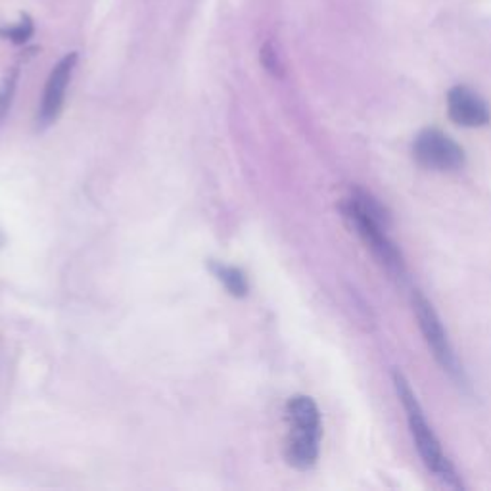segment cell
<instances>
[{
    "mask_svg": "<svg viewBox=\"0 0 491 491\" xmlns=\"http://www.w3.org/2000/svg\"><path fill=\"white\" fill-rule=\"evenodd\" d=\"M342 217L364 242L381 266L397 281H405L407 269L399 248L388 236L389 213L371 192L356 188L349 198L340 204Z\"/></svg>",
    "mask_w": 491,
    "mask_h": 491,
    "instance_id": "6da1fadb",
    "label": "cell"
},
{
    "mask_svg": "<svg viewBox=\"0 0 491 491\" xmlns=\"http://www.w3.org/2000/svg\"><path fill=\"white\" fill-rule=\"evenodd\" d=\"M392 381H394L397 399L401 403L403 411H405V419H407V426H409L414 447H417L426 471L430 472L432 478H436V480L444 487L462 489L464 484L455 469V464H453L451 459L447 457V453L444 451L442 442L438 439L430 422L426 421V414L421 407L417 394L413 392L411 382L399 371H394Z\"/></svg>",
    "mask_w": 491,
    "mask_h": 491,
    "instance_id": "7a4b0ae2",
    "label": "cell"
},
{
    "mask_svg": "<svg viewBox=\"0 0 491 491\" xmlns=\"http://www.w3.org/2000/svg\"><path fill=\"white\" fill-rule=\"evenodd\" d=\"M286 421L291 434L286 439L284 457L296 471H311L319 461L323 421L317 403L309 396H294L286 403Z\"/></svg>",
    "mask_w": 491,
    "mask_h": 491,
    "instance_id": "3957f363",
    "label": "cell"
},
{
    "mask_svg": "<svg viewBox=\"0 0 491 491\" xmlns=\"http://www.w3.org/2000/svg\"><path fill=\"white\" fill-rule=\"evenodd\" d=\"M413 309H414V317L419 321V329L424 336V342L428 349L432 351V357L436 359V363L449 376V381L453 384L461 389H467L469 388L467 372H464L455 349H453L447 331L444 329V323L439 319L434 306L419 291L413 294Z\"/></svg>",
    "mask_w": 491,
    "mask_h": 491,
    "instance_id": "277c9868",
    "label": "cell"
},
{
    "mask_svg": "<svg viewBox=\"0 0 491 491\" xmlns=\"http://www.w3.org/2000/svg\"><path fill=\"white\" fill-rule=\"evenodd\" d=\"M413 158L432 171H459L467 163L464 148L439 129H422L413 141Z\"/></svg>",
    "mask_w": 491,
    "mask_h": 491,
    "instance_id": "5b68a950",
    "label": "cell"
},
{
    "mask_svg": "<svg viewBox=\"0 0 491 491\" xmlns=\"http://www.w3.org/2000/svg\"><path fill=\"white\" fill-rule=\"evenodd\" d=\"M75 64H78V53H70L58 61L53 71H50L43 91L39 111H37V129L39 131H45L50 125H54L60 118L61 110H64L66 91L71 81Z\"/></svg>",
    "mask_w": 491,
    "mask_h": 491,
    "instance_id": "8992f818",
    "label": "cell"
},
{
    "mask_svg": "<svg viewBox=\"0 0 491 491\" xmlns=\"http://www.w3.org/2000/svg\"><path fill=\"white\" fill-rule=\"evenodd\" d=\"M447 111L453 123L467 129L486 127L491 121V110L486 100L464 85H457L447 93Z\"/></svg>",
    "mask_w": 491,
    "mask_h": 491,
    "instance_id": "52a82bcc",
    "label": "cell"
},
{
    "mask_svg": "<svg viewBox=\"0 0 491 491\" xmlns=\"http://www.w3.org/2000/svg\"><path fill=\"white\" fill-rule=\"evenodd\" d=\"M209 271L216 274V279L226 288V292L234 298H246L250 292V284L246 279V273L233 266H225L219 261L209 263Z\"/></svg>",
    "mask_w": 491,
    "mask_h": 491,
    "instance_id": "ba28073f",
    "label": "cell"
},
{
    "mask_svg": "<svg viewBox=\"0 0 491 491\" xmlns=\"http://www.w3.org/2000/svg\"><path fill=\"white\" fill-rule=\"evenodd\" d=\"M35 33L33 20L28 14H21L20 21L10 28H0V41H10L14 45H25Z\"/></svg>",
    "mask_w": 491,
    "mask_h": 491,
    "instance_id": "9c48e42d",
    "label": "cell"
},
{
    "mask_svg": "<svg viewBox=\"0 0 491 491\" xmlns=\"http://www.w3.org/2000/svg\"><path fill=\"white\" fill-rule=\"evenodd\" d=\"M18 81H20V68L16 66L6 73L3 85H0V125H3V121L6 119L12 102H14Z\"/></svg>",
    "mask_w": 491,
    "mask_h": 491,
    "instance_id": "30bf717a",
    "label": "cell"
},
{
    "mask_svg": "<svg viewBox=\"0 0 491 491\" xmlns=\"http://www.w3.org/2000/svg\"><path fill=\"white\" fill-rule=\"evenodd\" d=\"M261 64L263 68H266L271 75H274V78H281L282 75V66H281V60H279V54H276V50L271 43H266L261 48Z\"/></svg>",
    "mask_w": 491,
    "mask_h": 491,
    "instance_id": "8fae6325",
    "label": "cell"
}]
</instances>
